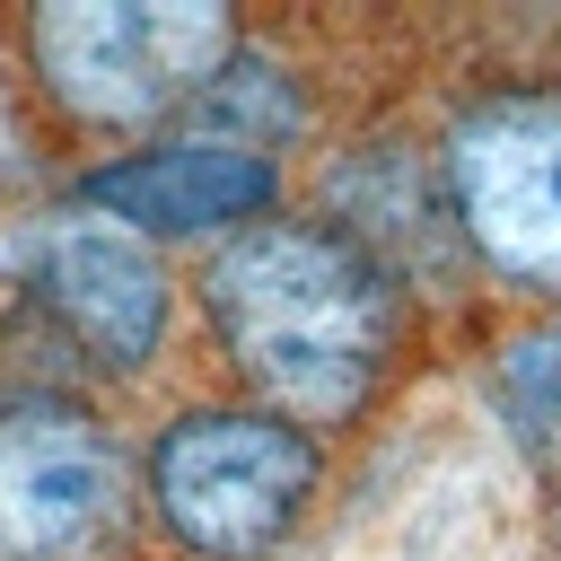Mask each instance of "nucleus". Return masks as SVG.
<instances>
[{"label":"nucleus","instance_id":"nucleus-1","mask_svg":"<svg viewBox=\"0 0 561 561\" xmlns=\"http://www.w3.org/2000/svg\"><path fill=\"white\" fill-rule=\"evenodd\" d=\"M193 298L245 403L298 421L307 438L359 421L403 351V280L307 210L219 237Z\"/></svg>","mask_w":561,"mask_h":561},{"label":"nucleus","instance_id":"nucleus-2","mask_svg":"<svg viewBox=\"0 0 561 561\" xmlns=\"http://www.w3.org/2000/svg\"><path fill=\"white\" fill-rule=\"evenodd\" d=\"M9 44L61 131L123 140L184 114L237 61V18L210 0H44L9 18Z\"/></svg>","mask_w":561,"mask_h":561},{"label":"nucleus","instance_id":"nucleus-3","mask_svg":"<svg viewBox=\"0 0 561 561\" xmlns=\"http://www.w3.org/2000/svg\"><path fill=\"white\" fill-rule=\"evenodd\" d=\"M324 491V447L263 403H184L140 456V500L193 561H272Z\"/></svg>","mask_w":561,"mask_h":561},{"label":"nucleus","instance_id":"nucleus-4","mask_svg":"<svg viewBox=\"0 0 561 561\" xmlns=\"http://www.w3.org/2000/svg\"><path fill=\"white\" fill-rule=\"evenodd\" d=\"M131 526L140 465L114 421L53 377H0V561H123Z\"/></svg>","mask_w":561,"mask_h":561},{"label":"nucleus","instance_id":"nucleus-5","mask_svg":"<svg viewBox=\"0 0 561 561\" xmlns=\"http://www.w3.org/2000/svg\"><path fill=\"white\" fill-rule=\"evenodd\" d=\"M447 228L473 272L526 298H561V88L508 79L447 114L438 131Z\"/></svg>","mask_w":561,"mask_h":561},{"label":"nucleus","instance_id":"nucleus-6","mask_svg":"<svg viewBox=\"0 0 561 561\" xmlns=\"http://www.w3.org/2000/svg\"><path fill=\"white\" fill-rule=\"evenodd\" d=\"M26 298L53 316L61 342H79L114 377L158 368L167 342H175V280H167V263L131 228H114L96 210H53L26 237Z\"/></svg>","mask_w":561,"mask_h":561},{"label":"nucleus","instance_id":"nucleus-7","mask_svg":"<svg viewBox=\"0 0 561 561\" xmlns=\"http://www.w3.org/2000/svg\"><path fill=\"white\" fill-rule=\"evenodd\" d=\"M79 210L149 237H237L254 219L280 210V167L219 149V140H158V149H123L105 167L79 175Z\"/></svg>","mask_w":561,"mask_h":561},{"label":"nucleus","instance_id":"nucleus-8","mask_svg":"<svg viewBox=\"0 0 561 561\" xmlns=\"http://www.w3.org/2000/svg\"><path fill=\"white\" fill-rule=\"evenodd\" d=\"M491 386H500V412L517 421V438H552L561 430V316H543L535 333H517L491 359Z\"/></svg>","mask_w":561,"mask_h":561}]
</instances>
